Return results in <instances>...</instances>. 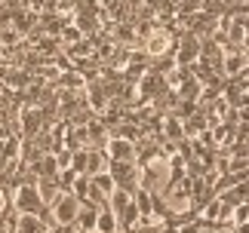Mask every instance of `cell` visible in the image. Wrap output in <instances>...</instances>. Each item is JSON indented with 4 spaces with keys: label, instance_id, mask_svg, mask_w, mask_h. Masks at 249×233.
Instances as JSON below:
<instances>
[{
    "label": "cell",
    "instance_id": "6",
    "mask_svg": "<svg viewBox=\"0 0 249 233\" xmlns=\"http://www.w3.org/2000/svg\"><path fill=\"white\" fill-rule=\"evenodd\" d=\"M105 166H108V153H105V150H92V148H86V175L105 172Z\"/></svg>",
    "mask_w": 249,
    "mask_h": 233
},
{
    "label": "cell",
    "instance_id": "1",
    "mask_svg": "<svg viewBox=\"0 0 249 233\" xmlns=\"http://www.w3.org/2000/svg\"><path fill=\"white\" fill-rule=\"evenodd\" d=\"M105 172L114 178V187L120 190H139V166L136 163H120V160H108V166H105Z\"/></svg>",
    "mask_w": 249,
    "mask_h": 233
},
{
    "label": "cell",
    "instance_id": "4",
    "mask_svg": "<svg viewBox=\"0 0 249 233\" xmlns=\"http://www.w3.org/2000/svg\"><path fill=\"white\" fill-rule=\"evenodd\" d=\"M246 193H249L246 181H237V184H231V187H225L222 193H215V197L222 200L228 209H234V206H240V202H246Z\"/></svg>",
    "mask_w": 249,
    "mask_h": 233
},
{
    "label": "cell",
    "instance_id": "2",
    "mask_svg": "<svg viewBox=\"0 0 249 233\" xmlns=\"http://www.w3.org/2000/svg\"><path fill=\"white\" fill-rule=\"evenodd\" d=\"M13 209L18 215H37L43 209V200L37 193V184H18L13 193Z\"/></svg>",
    "mask_w": 249,
    "mask_h": 233
},
{
    "label": "cell",
    "instance_id": "7",
    "mask_svg": "<svg viewBox=\"0 0 249 233\" xmlns=\"http://www.w3.org/2000/svg\"><path fill=\"white\" fill-rule=\"evenodd\" d=\"M37 193H40L43 206H50V202L59 197V184H55V178H37Z\"/></svg>",
    "mask_w": 249,
    "mask_h": 233
},
{
    "label": "cell",
    "instance_id": "8",
    "mask_svg": "<svg viewBox=\"0 0 249 233\" xmlns=\"http://www.w3.org/2000/svg\"><path fill=\"white\" fill-rule=\"evenodd\" d=\"M16 233H46V224H43L37 215H18Z\"/></svg>",
    "mask_w": 249,
    "mask_h": 233
},
{
    "label": "cell",
    "instance_id": "9",
    "mask_svg": "<svg viewBox=\"0 0 249 233\" xmlns=\"http://www.w3.org/2000/svg\"><path fill=\"white\" fill-rule=\"evenodd\" d=\"M74 178H77V172H71V169H59V175H55V184H59V190L71 193V184H74Z\"/></svg>",
    "mask_w": 249,
    "mask_h": 233
},
{
    "label": "cell",
    "instance_id": "3",
    "mask_svg": "<svg viewBox=\"0 0 249 233\" xmlns=\"http://www.w3.org/2000/svg\"><path fill=\"white\" fill-rule=\"evenodd\" d=\"M105 153H108V160L136 163V144H132L129 138H117V135H108V144H105Z\"/></svg>",
    "mask_w": 249,
    "mask_h": 233
},
{
    "label": "cell",
    "instance_id": "5",
    "mask_svg": "<svg viewBox=\"0 0 249 233\" xmlns=\"http://www.w3.org/2000/svg\"><path fill=\"white\" fill-rule=\"evenodd\" d=\"M95 230L99 233H117L120 227H117V215L105 206V209H99V215H95Z\"/></svg>",
    "mask_w": 249,
    "mask_h": 233
}]
</instances>
